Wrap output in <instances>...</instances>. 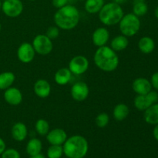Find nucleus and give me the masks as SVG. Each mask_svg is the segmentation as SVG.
<instances>
[{
    "instance_id": "nucleus-1",
    "label": "nucleus",
    "mask_w": 158,
    "mask_h": 158,
    "mask_svg": "<svg viewBox=\"0 0 158 158\" xmlns=\"http://www.w3.org/2000/svg\"><path fill=\"white\" fill-rule=\"evenodd\" d=\"M54 22L60 29L71 30L74 29L80 22V12L75 6L67 4L58 9L56 12Z\"/></svg>"
},
{
    "instance_id": "nucleus-2",
    "label": "nucleus",
    "mask_w": 158,
    "mask_h": 158,
    "mask_svg": "<svg viewBox=\"0 0 158 158\" xmlns=\"http://www.w3.org/2000/svg\"><path fill=\"white\" fill-rule=\"evenodd\" d=\"M96 66L104 72H112L119 65V57L115 51L106 46L98 47L94 56Z\"/></svg>"
},
{
    "instance_id": "nucleus-3",
    "label": "nucleus",
    "mask_w": 158,
    "mask_h": 158,
    "mask_svg": "<svg viewBox=\"0 0 158 158\" xmlns=\"http://www.w3.org/2000/svg\"><path fill=\"white\" fill-rule=\"evenodd\" d=\"M63 148V154L67 157L83 158L87 154L89 145L84 137L74 135L66 139Z\"/></svg>"
},
{
    "instance_id": "nucleus-4",
    "label": "nucleus",
    "mask_w": 158,
    "mask_h": 158,
    "mask_svg": "<svg viewBox=\"0 0 158 158\" xmlns=\"http://www.w3.org/2000/svg\"><path fill=\"white\" fill-rule=\"evenodd\" d=\"M123 15L124 13L121 6L114 2L104 4L99 12L100 22L109 26L118 24Z\"/></svg>"
},
{
    "instance_id": "nucleus-5",
    "label": "nucleus",
    "mask_w": 158,
    "mask_h": 158,
    "mask_svg": "<svg viewBox=\"0 0 158 158\" xmlns=\"http://www.w3.org/2000/svg\"><path fill=\"white\" fill-rule=\"evenodd\" d=\"M118 24L122 35L127 37L134 36L140 29V19L134 13H128L123 15Z\"/></svg>"
},
{
    "instance_id": "nucleus-6",
    "label": "nucleus",
    "mask_w": 158,
    "mask_h": 158,
    "mask_svg": "<svg viewBox=\"0 0 158 158\" xmlns=\"http://www.w3.org/2000/svg\"><path fill=\"white\" fill-rule=\"evenodd\" d=\"M35 52L42 56H46L52 52L53 49V44L52 40L48 38L46 35H37L32 41Z\"/></svg>"
},
{
    "instance_id": "nucleus-7",
    "label": "nucleus",
    "mask_w": 158,
    "mask_h": 158,
    "mask_svg": "<svg viewBox=\"0 0 158 158\" xmlns=\"http://www.w3.org/2000/svg\"><path fill=\"white\" fill-rule=\"evenodd\" d=\"M158 103V93L150 91L145 95H137L134 98V106L140 111H144L154 103Z\"/></svg>"
},
{
    "instance_id": "nucleus-8",
    "label": "nucleus",
    "mask_w": 158,
    "mask_h": 158,
    "mask_svg": "<svg viewBox=\"0 0 158 158\" xmlns=\"http://www.w3.org/2000/svg\"><path fill=\"white\" fill-rule=\"evenodd\" d=\"M23 3L21 0H4L2 3L3 13L10 18H16L23 12Z\"/></svg>"
},
{
    "instance_id": "nucleus-9",
    "label": "nucleus",
    "mask_w": 158,
    "mask_h": 158,
    "mask_svg": "<svg viewBox=\"0 0 158 158\" xmlns=\"http://www.w3.org/2000/svg\"><path fill=\"white\" fill-rule=\"evenodd\" d=\"M89 68V60L83 56H77L69 63V69L74 75H82Z\"/></svg>"
},
{
    "instance_id": "nucleus-10",
    "label": "nucleus",
    "mask_w": 158,
    "mask_h": 158,
    "mask_svg": "<svg viewBox=\"0 0 158 158\" xmlns=\"http://www.w3.org/2000/svg\"><path fill=\"white\" fill-rule=\"evenodd\" d=\"M35 52L32 44L29 43H22L17 50V56L20 62L23 63H29L33 60Z\"/></svg>"
},
{
    "instance_id": "nucleus-11",
    "label": "nucleus",
    "mask_w": 158,
    "mask_h": 158,
    "mask_svg": "<svg viewBox=\"0 0 158 158\" xmlns=\"http://www.w3.org/2000/svg\"><path fill=\"white\" fill-rule=\"evenodd\" d=\"M89 87L84 82H77L71 87V96L76 101H84L89 96Z\"/></svg>"
},
{
    "instance_id": "nucleus-12",
    "label": "nucleus",
    "mask_w": 158,
    "mask_h": 158,
    "mask_svg": "<svg viewBox=\"0 0 158 158\" xmlns=\"http://www.w3.org/2000/svg\"><path fill=\"white\" fill-rule=\"evenodd\" d=\"M46 139L51 145H62L67 139V134L64 130L56 128L49 131L46 134Z\"/></svg>"
},
{
    "instance_id": "nucleus-13",
    "label": "nucleus",
    "mask_w": 158,
    "mask_h": 158,
    "mask_svg": "<svg viewBox=\"0 0 158 158\" xmlns=\"http://www.w3.org/2000/svg\"><path fill=\"white\" fill-rule=\"evenodd\" d=\"M4 99L9 105L18 106L23 101V94L18 88L11 86L5 91Z\"/></svg>"
},
{
    "instance_id": "nucleus-14",
    "label": "nucleus",
    "mask_w": 158,
    "mask_h": 158,
    "mask_svg": "<svg viewBox=\"0 0 158 158\" xmlns=\"http://www.w3.org/2000/svg\"><path fill=\"white\" fill-rule=\"evenodd\" d=\"M132 88L137 95H145L152 90L151 81L143 77H139L134 80L132 83Z\"/></svg>"
},
{
    "instance_id": "nucleus-15",
    "label": "nucleus",
    "mask_w": 158,
    "mask_h": 158,
    "mask_svg": "<svg viewBox=\"0 0 158 158\" xmlns=\"http://www.w3.org/2000/svg\"><path fill=\"white\" fill-rule=\"evenodd\" d=\"M110 39V32L107 29L104 27H99L94 32L92 40L94 44L97 47L106 46Z\"/></svg>"
},
{
    "instance_id": "nucleus-16",
    "label": "nucleus",
    "mask_w": 158,
    "mask_h": 158,
    "mask_svg": "<svg viewBox=\"0 0 158 158\" xmlns=\"http://www.w3.org/2000/svg\"><path fill=\"white\" fill-rule=\"evenodd\" d=\"M33 90L37 97L40 98H46L51 93V86L47 80L40 79L34 84Z\"/></svg>"
},
{
    "instance_id": "nucleus-17",
    "label": "nucleus",
    "mask_w": 158,
    "mask_h": 158,
    "mask_svg": "<svg viewBox=\"0 0 158 158\" xmlns=\"http://www.w3.org/2000/svg\"><path fill=\"white\" fill-rule=\"evenodd\" d=\"M12 138L19 142L23 141L26 138L28 134V130L26 125L22 122H17L12 126L11 130Z\"/></svg>"
},
{
    "instance_id": "nucleus-18",
    "label": "nucleus",
    "mask_w": 158,
    "mask_h": 158,
    "mask_svg": "<svg viewBox=\"0 0 158 158\" xmlns=\"http://www.w3.org/2000/svg\"><path fill=\"white\" fill-rule=\"evenodd\" d=\"M143 112V119L147 123L151 125L158 124V103L151 105Z\"/></svg>"
},
{
    "instance_id": "nucleus-19",
    "label": "nucleus",
    "mask_w": 158,
    "mask_h": 158,
    "mask_svg": "<svg viewBox=\"0 0 158 158\" xmlns=\"http://www.w3.org/2000/svg\"><path fill=\"white\" fill-rule=\"evenodd\" d=\"M72 78V73L67 68H61L56 71L54 76L56 83L60 86H64L70 81Z\"/></svg>"
},
{
    "instance_id": "nucleus-20",
    "label": "nucleus",
    "mask_w": 158,
    "mask_h": 158,
    "mask_svg": "<svg viewBox=\"0 0 158 158\" xmlns=\"http://www.w3.org/2000/svg\"><path fill=\"white\" fill-rule=\"evenodd\" d=\"M138 48L141 52L150 54L155 49V43L152 38L149 36H143L139 40Z\"/></svg>"
},
{
    "instance_id": "nucleus-21",
    "label": "nucleus",
    "mask_w": 158,
    "mask_h": 158,
    "mask_svg": "<svg viewBox=\"0 0 158 158\" xmlns=\"http://www.w3.org/2000/svg\"><path fill=\"white\" fill-rule=\"evenodd\" d=\"M129 45V40L127 37L123 35H120L113 39L110 43V48L115 52L124 50Z\"/></svg>"
},
{
    "instance_id": "nucleus-22",
    "label": "nucleus",
    "mask_w": 158,
    "mask_h": 158,
    "mask_svg": "<svg viewBox=\"0 0 158 158\" xmlns=\"http://www.w3.org/2000/svg\"><path fill=\"white\" fill-rule=\"evenodd\" d=\"M130 114V109L125 103H119L116 105L113 111L114 118L117 121H122L128 117Z\"/></svg>"
},
{
    "instance_id": "nucleus-23",
    "label": "nucleus",
    "mask_w": 158,
    "mask_h": 158,
    "mask_svg": "<svg viewBox=\"0 0 158 158\" xmlns=\"http://www.w3.org/2000/svg\"><path fill=\"white\" fill-rule=\"evenodd\" d=\"M43 148V144L40 139L32 138L26 145V152L30 157L40 154Z\"/></svg>"
},
{
    "instance_id": "nucleus-24",
    "label": "nucleus",
    "mask_w": 158,
    "mask_h": 158,
    "mask_svg": "<svg viewBox=\"0 0 158 158\" xmlns=\"http://www.w3.org/2000/svg\"><path fill=\"white\" fill-rule=\"evenodd\" d=\"M104 4V0H85V10L89 14L99 13Z\"/></svg>"
},
{
    "instance_id": "nucleus-25",
    "label": "nucleus",
    "mask_w": 158,
    "mask_h": 158,
    "mask_svg": "<svg viewBox=\"0 0 158 158\" xmlns=\"http://www.w3.org/2000/svg\"><path fill=\"white\" fill-rule=\"evenodd\" d=\"M15 76L12 72H4L0 73V89L6 90L11 87L15 81Z\"/></svg>"
},
{
    "instance_id": "nucleus-26",
    "label": "nucleus",
    "mask_w": 158,
    "mask_h": 158,
    "mask_svg": "<svg viewBox=\"0 0 158 158\" xmlns=\"http://www.w3.org/2000/svg\"><path fill=\"white\" fill-rule=\"evenodd\" d=\"M148 11V6L145 0H134L133 13L137 16H143L146 15Z\"/></svg>"
},
{
    "instance_id": "nucleus-27",
    "label": "nucleus",
    "mask_w": 158,
    "mask_h": 158,
    "mask_svg": "<svg viewBox=\"0 0 158 158\" xmlns=\"http://www.w3.org/2000/svg\"><path fill=\"white\" fill-rule=\"evenodd\" d=\"M36 132L41 136H46L49 131V124L47 120L44 119H39L35 124Z\"/></svg>"
},
{
    "instance_id": "nucleus-28",
    "label": "nucleus",
    "mask_w": 158,
    "mask_h": 158,
    "mask_svg": "<svg viewBox=\"0 0 158 158\" xmlns=\"http://www.w3.org/2000/svg\"><path fill=\"white\" fill-rule=\"evenodd\" d=\"M63 154V148L61 145H51L47 151L49 158H60Z\"/></svg>"
},
{
    "instance_id": "nucleus-29",
    "label": "nucleus",
    "mask_w": 158,
    "mask_h": 158,
    "mask_svg": "<svg viewBox=\"0 0 158 158\" xmlns=\"http://www.w3.org/2000/svg\"><path fill=\"white\" fill-rule=\"evenodd\" d=\"M110 121V117L106 113H101L98 114L95 119V123L98 127L103 128L107 126Z\"/></svg>"
},
{
    "instance_id": "nucleus-30",
    "label": "nucleus",
    "mask_w": 158,
    "mask_h": 158,
    "mask_svg": "<svg viewBox=\"0 0 158 158\" xmlns=\"http://www.w3.org/2000/svg\"><path fill=\"white\" fill-rule=\"evenodd\" d=\"M45 35L51 40H55L60 35V28L57 26H50L49 28H48Z\"/></svg>"
},
{
    "instance_id": "nucleus-31",
    "label": "nucleus",
    "mask_w": 158,
    "mask_h": 158,
    "mask_svg": "<svg viewBox=\"0 0 158 158\" xmlns=\"http://www.w3.org/2000/svg\"><path fill=\"white\" fill-rule=\"evenodd\" d=\"M1 155L2 158H21L19 151L13 149V148L5 150Z\"/></svg>"
},
{
    "instance_id": "nucleus-32",
    "label": "nucleus",
    "mask_w": 158,
    "mask_h": 158,
    "mask_svg": "<svg viewBox=\"0 0 158 158\" xmlns=\"http://www.w3.org/2000/svg\"><path fill=\"white\" fill-rule=\"evenodd\" d=\"M69 2V0H52V4L56 9H60L66 6Z\"/></svg>"
},
{
    "instance_id": "nucleus-33",
    "label": "nucleus",
    "mask_w": 158,
    "mask_h": 158,
    "mask_svg": "<svg viewBox=\"0 0 158 158\" xmlns=\"http://www.w3.org/2000/svg\"><path fill=\"white\" fill-rule=\"evenodd\" d=\"M151 83L152 87H154L156 90H158V72L154 73L151 76Z\"/></svg>"
},
{
    "instance_id": "nucleus-34",
    "label": "nucleus",
    "mask_w": 158,
    "mask_h": 158,
    "mask_svg": "<svg viewBox=\"0 0 158 158\" xmlns=\"http://www.w3.org/2000/svg\"><path fill=\"white\" fill-rule=\"evenodd\" d=\"M6 150V143L4 140L0 137V155L3 153V151Z\"/></svg>"
},
{
    "instance_id": "nucleus-35",
    "label": "nucleus",
    "mask_w": 158,
    "mask_h": 158,
    "mask_svg": "<svg viewBox=\"0 0 158 158\" xmlns=\"http://www.w3.org/2000/svg\"><path fill=\"white\" fill-rule=\"evenodd\" d=\"M154 128L153 130V135H154V137L155 138L156 140L158 141V124L154 125Z\"/></svg>"
},
{
    "instance_id": "nucleus-36",
    "label": "nucleus",
    "mask_w": 158,
    "mask_h": 158,
    "mask_svg": "<svg viewBox=\"0 0 158 158\" xmlns=\"http://www.w3.org/2000/svg\"><path fill=\"white\" fill-rule=\"evenodd\" d=\"M127 1V0H114V2L117 3V4H120V5L123 4V3L126 2Z\"/></svg>"
},
{
    "instance_id": "nucleus-37",
    "label": "nucleus",
    "mask_w": 158,
    "mask_h": 158,
    "mask_svg": "<svg viewBox=\"0 0 158 158\" xmlns=\"http://www.w3.org/2000/svg\"><path fill=\"white\" fill-rule=\"evenodd\" d=\"M30 158H46V157H45L43 154H37V155L32 156V157H30Z\"/></svg>"
},
{
    "instance_id": "nucleus-38",
    "label": "nucleus",
    "mask_w": 158,
    "mask_h": 158,
    "mask_svg": "<svg viewBox=\"0 0 158 158\" xmlns=\"http://www.w3.org/2000/svg\"><path fill=\"white\" fill-rule=\"evenodd\" d=\"M154 15H155L156 18L158 19V6L156 7V9H154Z\"/></svg>"
},
{
    "instance_id": "nucleus-39",
    "label": "nucleus",
    "mask_w": 158,
    "mask_h": 158,
    "mask_svg": "<svg viewBox=\"0 0 158 158\" xmlns=\"http://www.w3.org/2000/svg\"><path fill=\"white\" fill-rule=\"evenodd\" d=\"M2 0H0V9H2Z\"/></svg>"
},
{
    "instance_id": "nucleus-40",
    "label": "nucleus",
    "mask_w": 158,
    "mask_h": 158,
    "mask_svg": "<svg viewBox=\"0 0 158 158\" xmlns=\"http://www.w3.org/2000/svg\"><path fill=\"white\" fill-rule=\"evenodd\" d=\"M1 29H2V26H1V23H0V31H1Z\"/></svg>"
},
{
    "instance_id": "nucleus-41",
    "label": "nucleus",
    "mask_w": 158,
    "mask_h": 158,
    "mask_svg": "<svg viewBox=\"0 0 158 158\" xmlns=\"http://www.w3.org/2000/svg\"><path fill=\"white\" fill-rule=\"evenodd\" d=\"M29 1H35V0H29Z\"/></svg>"
},
{
    "instance_id": "nucleus-42",
    "label": "nucleus",
    "mask_w": 158,
    "mask_h": 158,
    "mask_svg": "<svg viewBox=\"0 0 158 158\" xmlns=\"http://www.w3.org/2000/svg\"><path fill=\"white\" fill-rule=\"evenodd\" d=\"M80 1H85V0H80Z\"/></svg>"
},
{
    "instance_id": "nucleus-43",
    "label": "nucleus",
    "mask_w": 158,
    "mask_h": 158,
    "mask_svg": "<svg viewBox=\"0 0 158 158\" xmlns=\"http://www.w3.org/2000/svg\"><path fill=\"white\" fill-rule=\"evenodd\" d=\"M2 1H4V0H2Z\"/></svg>"
},
{
    "instance_id": "nucleus-44",
    "label": "nucleus",
    "mask_w": 158,
    "mask_h": 158,
    "mask_svg": "<svg viewBox=\"0 0 158 158\" xmlns=\"http://www.w3.org/2000/svg\"><path fill=\"white\" fill-rule=\"evenodd\" d=\"M67 158H69V157H67Z\"/></svg>"
}]
</instances>
